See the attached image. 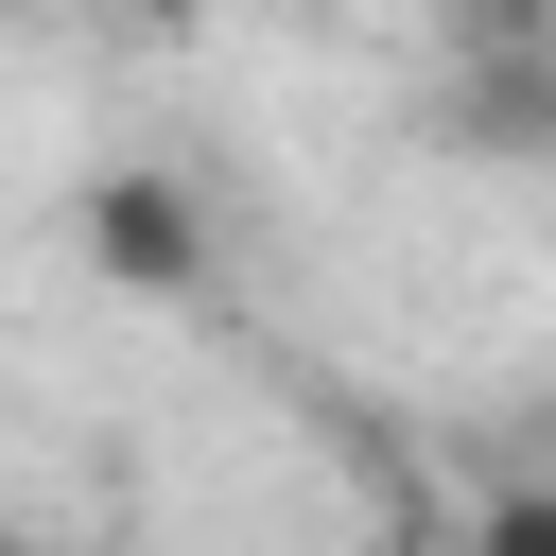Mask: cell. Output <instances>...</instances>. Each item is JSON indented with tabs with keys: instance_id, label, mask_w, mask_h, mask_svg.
<instances>
[{
	"instance_id": "1",
	"label": "cell",
	"mask_w": 556,
	"mask_h": 556,
	"mask_svg": "<svg viewBox=\"0 0 556 556\" xmlns=\"http://www.w3.org/2000/svg\"><path fill=\"white\" fill-rule=\"evenodd\" d=\"M434 104H452L469 156H539V139H556V0H469Z\"/></svg>"
},
{
	"instance_id": "4",
	"label": "cell",
	"mask_w": 556,
	"mask_h": 556,
	"mask_svg": "<svg viewBox=\"0 0 556 556\" xmlns=\"http://www.w3.org/2000/svg\"><path fill=\"white\" fill-rule=\"evenodd\" d=\"M122 17H156V35H174V17H191V0H122Z\"/></svg>"
},
{
	"instance_id": "2",
	"label": "cell",
	"mask_w": 556,
	"mask_h": 556,
	"mask_svg": "<svg viewBox=\"0 0 556 556\" xmlns=\"http://www.w3.org/2000/svg\"><path fill=\"white\" fill-rule=\"evenodd\" d=\"M87 243L139 278V295H191V191H156V174H122V191H87Z\"/></svg>"
},
{
	"instance_id": "5",
	"label": "cell",
	"mask_w": 556,
	"mask_h": 556,
	"mask_svg": "<svg viewBox=\"0 0 556 556\" xmlns=\"http://www.w3.org/2000/svg\"><path fill=\"white\" fill-rule=\"evenodd\" d=\"M0 556H17V504H0Z\"/></svg>"
},
{
	"instance_id": "3",
	"label": "cell",
	"mask_w": 556,
	"mask_h": 556,
	"mask_svg": "<svg viewBox=\"0 0 556 556\" xmlns=\"http://www.w3.org/2000/svg\"><path fill=\"white\" fill-rule=\"evenodd\" d=\"M469 556H556V504H539V486H521V504H486V521H469Z\"/></svg>"
}]
</instances>
